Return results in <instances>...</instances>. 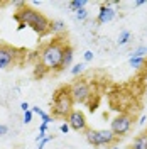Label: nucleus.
<instances>
[{"instance_id": "nucleus-16", "label": "nucleus", "mask_w": 147, "mask_h": 149, "mask_svg": "<svg viewBox=\"0 0 147 149\" xmlns=\"http://www.w3.org/2000/svg\"><path fill=\"white\" fill-rule=\"evenodd\" d=\"M86 70V63L83 61V63H78V65H74V66H71V74L73 76H80V74H83V71Z\"/></svg>"}, {"instance_id": "nucleus-19", "label": "nucleus", "mask_w": 147, "mask_h": 149, "mask_svg": "<svg viewBox=\"0 0 147 149\" xmlns=\"http://www.w3.org/2000/svg\"><path fill=\"white\" fill-rule=\"evenodd\" d=\"M88 15H90V14H88V10H86V9H81V10H78V12H74V19H76V20H80V22L86 20Z\"/></svg>"}, {"instance_id": "nucleus-10", "label": "nucleus", "mask_w": 147, "mask_h": 149, "mask_svg": "<svg viewBox=\"0 0 147 149\" xmlns=\"http://www.w3.org/2000/svg\"><path fill=\"white\" fill-rule=\"evenodd\" d=\"M73 58H74V49L69 46V44H66L64 54H63V63H61V71L71 66V63H73Z\"/></svg>"}, {"instance_id": "nucleus-1", "label": "nucleus", "mask_w": 147, "mask_h": 149, "mask_svg": "<svg viewBox=\"0 0 147 149\" xmlns=\"http://www.w3.org/2000/svg\"><path fill=\"white\" fill-rule=\"evenodd\" d=\"M14 19L19 24V31H22L24 27H31L39 37H44L51 32V20L31 5H26L20 10H17L14 14Z\"/></svg>"}, {"instance_id": "nucleus-13", "label": "nucleus", "mask_w": 147, "mask_h": 149, "mask_svg": "<svg viewBox=\"0 0 147 149\" xmlns=\"http://www.w3.org/2000/svg\"><path fill=\"white\" fill-rule=\"evenodd\" d=\"M66 31V24L63 22V20H51V32L53 34H56V36H61L63 32Z\"/></svg>"}, {"instance_id": "nucleus-14", "label": "nucleus", "mask_w": 147, "mask_h": 149, "mask_svg": "<svg viewBox=\"0 0 147 149\" xmlns=\"http://www.w3.org/2000/svg\"><path fill=\"white\" fill-rule=\"evenodd\" d=\"M68 9L73 10V12H78L81 9H86V0H71L68 3Z\"/></svg>"}, {"instance_id": "nucleus-25", "label": "nucleus", "mask_w": 147, "mask_h": 149, "mask_svg": "<svg viewBox=\"0 0 147 149\" xmlns=\"http://www.w3.org/2000/svg\"><path fill=\"white\" fill-rule=\"evenodd\" d=\"M20 109H22V112H27V110H31V105L27 102H22L20 103Z\"/></svg>"}, {"instance_id": "nucleus-4", "label": "nucleus", "mask_w": 147, "mask_h": 149, "mask_svg": "<svg viewBox=\"0 0 147 149\" xmlns=\"http://www.w3.org/2000/svg\"><path fill=\"white\" fill-rule=\"evenodd\" d=\"M86 142L93 146V148H103V146H115V142L119 141V137L112 132L110 129H88L85 132Z\"/></svg>"}, {"instance_id": "nucleus-23", "label": "nucleus", "mask_w": 147, "mask_h": 149, "mask_svg": "<svg viewBox=\"0 0 147 149\" xmlns=\"http://www.w3.org/2000/svg\"><path fill=\"white\" fill-rule=\"evenodd\" d=\"M59 130H61L63 134H68V132L71 130V127H69V124H68V122H63V124H61V127H59Z\"/></svg>"}, {"instance_id": "nucleus-17", "label": "nucleus", "mask_w": 147, "mask_h": 149, "mask_svg": "<svg viewBox=\"0 0 147 149\" xmlns=\"http://www.w3.org/2000/svg\"><path fill=\"white\" fill-rule=\"evenodd\" d=\"M129 65L132 68H142L146 66V58H129Z\"/></svg>"}, {"instance_id": "nucleus-24", "label": "nucleus", "mask_w": 147, "mask_h": 149, "mask_svg": "<svg viewBox=\"0 0 147 149\" xmlns=\"http://www.w3.org/2000/svg\"><path fill=\"white\" fill-rule=\"evenodd\" d=\"M7 132H9V127H7V125H3V124H0V137H2V136H5Z\"/></svg>"}, {"instance_id": "nucleus-9", "label": "nucleus", "mask_w": 147, "mask_h": 149, "mask_svg": "<svg viewBox=\"0 0 147 149\" xmlns=\"http://www.w3.org/2000/svg\"><path fill=\"white\" fill-rule=\"evenodd\" d=\"M115 15H117V12H115V9H112L110 3H101L100 10H98L96 22H98V24H107V22L113 20V19H115Z\"/></svg>"}, {"instance_id": "nucleus-8", "label": "nucleus", "mask_w": 147, "mask_h": 149, "mask_svg": "<svg viewBox=\"0 0 147 149\" xmlns=\"http://www.w3.org/2000/svg\"><path fill=\"white\" fill-rule=\"evenodd\" d=\"M17 49L9 44H0V70H7L15 65L17 59Z\"/></svg>"}, {"instance_id": "nucleus-7", "label": "nucleus", "mask_w": 147, "mask_h": 149, "mask_svg": "<svg viewBox=\"0 0 147 149\" xmlns=\"http://www.w3.org/2000/svg\"><path fill=\"white\" fill-rule=\"evenodd\" d=\"M66 122L69 124L71 130H74V132H86V130L90 129V127H88V122H86V117H85V113H83L81 110H76V109L68 115Z\"/></svg>"}, {"instance_id": "nucleus-27", "label": "nucleus", "mask_w": 147, "mask_h": 149, "mask_svg": "<svg viewBox=\"0 0 147 149\" xmlns=\"http://www.w3.org/2000/svg\"><path fill=\"white\" fill-rule=\"evenodd\" d=\"M146 120H147V117H142V119H140V122H139V124H140V125H144V124H146Z\"/></svg>"}, {"instance_id": "nucleus-5", "label": "nucleus", "mask_w": 147, "mask_h": 149, "mask_svg": "<svg viewBox=\"0 0 147 149\" xmlns=\"http://www.w3.org/2000/svg\"><path fill=\"white\" fill-rule=\"evenodd\" d=\"M69 90H71V97H73L74 103H86L93 97V88L88 80H81V78L74 80L69 85Z\"/></svg>"}, {"instance_id": "nucleus-12", "label": "nucleus", "mask_w": 147, "mask_h": 149, "mask_svg": "<svg viewBox=\"0 0 147 149\" xmlns=\"http://www.w3.org/2000/svg\"><path fill=\"white\" fill-rule=\"evenodd\" d=\"M31 110H32V113H36V115H39V117H41V124H51V122H53V119H54V117H53V115H49V113H46V112L42 110V109H41V107H31Z\"/></svg>"}, {"instance_id": "nucleus-11", "label": "nucleus", "mask_w": 147, "mask_h": 149, "mask_svg": "<svg viewBox=\"0 0 147 149\" xmlns=\"http://www.w3.org/2000/svg\"><path fill=\"white\" fill-rule=\"evenodd\" d=\"M129 149H147V130L142 132V134H139L137 137L132 141Z\"/></svg>"}, {"instance_id": "nucleus-20", "label": "nucleus", "mask_w": 147, "mask_h": 149, "mask_svg": "<svg viewBox=\"0 0 147 149\" xmlns=\"http://www.w3.org/2000/svg\"><path fill=\"white\" fill-rule=\"evenodd\" d=\"M51 139H54V136H46L44 139H41L39 142H37V149H44V146H46Z\"/></svg>"}, {"instance_id": "nucleus-3", "label": "nucleus", "mask_w": 147, "mask_h": 149, "mask_svg": "<svg viewBox=\"0 0 147 149\" xmlns=\"http://www.w3.org/2000/svg\"><path fill=\"white\" fill-rule=\"evenodd\" d=\"M74 110V100L71 97L69 85L59 86L53 95L51 102V115L56 119H68V115Z\"/></svg>"}, {"instance_id": "nucleus-22", "label": "nucleus", "mask_w": 147, "mask_h": 149, "mask_svg": "<svg viewBox=\"0 0 147 149\" xmlns=\"http://www.w3.org/2000/svg\"><path fill=\"white\" fill-rule=\"evenodd\" d=\"M83 58H85V63H90V61H93V58H95V54H93L92 51H85V54H83Z\"/></svg>"}, {"instance_id": "nucleus-2", "label": "nucleus", "mask_w": 147, "mask_h": 149, "mask_svg": "<svg viewBox=\"0 0 147 149\" xmlns=\"http://www.w3.org/2000/svg\"><path fill=\"white\" fill-rule=\"evenodd\" d=\"M63 37H56L53 41H49L46 46L41 49V63L37 65L39 70H42L44 73H58L61 71V63H63V54H64V47L68 42L61 41ZM41 74V76H42Z\"/></svg>"}, {"instance_id": "nucleus-18", "label": "nucleus", "mask_w": 147, "mask_h": 149, "mask_svg": "<svg viewBox=\"0 0 147 149\" xmlns=\"http://www.w3.org/2000/svg\"><path fill=\"white\" fill-rule=\"evenodd\" d=\"M144 54H147V47L140 46V47H137L135 51L130 53V58H144Z\"/></svg>"}, {"instance_id": "nucleus-15", "label": "nucleus", "mask_w": 147, "mask_h": 149, "mask_svg": "<svg viewBox=\"0 0 147 149\" xmlns=\"http://www.w3.org/2000/svg\"><path fill=\"white\" fill-rule=\"evenodd\" d=\"M130 37H132V34H130V31H127V29H125V31H122V32L119 34V39H117V44H119V46H125V44H127V42L130 41Z\"/></svg>"}, {"instance_id": "nucleus-26", "label": "nucleus", "mask_w": 147, "mask_h": 149, "mask_svg": "<svg viewBox=\"0 0 147 149\" xmlns=\"http://www.w3.org/2000/svg\"><path fill=\"white\" fill-rule=\"evenodd\" d=\"M144 3H146V2H144V0H137V2H135V7H142V5H144Z\"/></svg>"}, {"instance_id": "nucleus-28", "label": "nucleus", "mask_w": 147, "mask_h": 149, "mask_svg": "<svg viewBox=\"0 0 147 149\" xmlns=\"http://www.w3.org/2000/svg\"><path fill=\"white\" fill-rule=\"evenodd\" d=\"M108 149H120L119 146H112V148H108Z\"/></svg>"}, {"instance_id": "nucleus-6", "label": "nucleus", "mask_w": 147, "mask_h": 149, "mask_svg": "<svg viewBox=\"0 0 147 149\" xmlns=\"http://www.w3.org/2000/svg\"><path fill=\"white\" fill-rule=\"evenodd\" d=\"M132 124H134V119H132V115L129 113H125V112H122L119 113L110 124V130L117 136V137H123L130 129H132Z\"/></svg>"}, {"instance_id": "nucleus-21", "label": "nucleus", "mask_w": 147, "mask_h": 149, "mask_svg": "<svg viewBox=\"0 0 147 149\" xmlns=\"http://www.w3.org/2000/svg\"><path fill=\"white\" fill-rule=\"evenodd\" d=\"M32 115H34V113H32V110L24 112V117H22V122H24V124H31V122H32Z\"/></svg>"}]
</instances>
